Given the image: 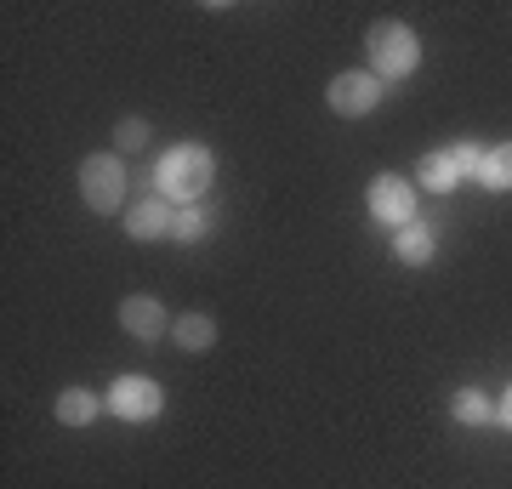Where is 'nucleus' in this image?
Masks as SVG:
<instances>
[{
  "label": "nucleus",
  "instance_id": "11",
  "mask_svg": "<svg viewBox=\"0 0 512 489\" xmlns=\"http://www.w3.org/2000/svg\"><path fill=\"white\" fill-rule=\"evenodd\" d=\"M421 188H427V194H456L461 188V171H456V160H450V148L421 154Z\"/></svg>",
  "mask_w": 512,
  "mask_h": 489
},
{
  "label": "nucleus",
  "instance_id": "3",
  "mask_svg": "<svg viewBox=\"0 0 512 489\" xmlns=\"http://www.w3.org/2000/svg\"><path fill=\"white\" fill-rule=\"evenodd\" d=\"M80 200L97 217H114L126 205V160L120 154H86L80 160Z\"/></svg>",
  "mask_w": 512,
  "mask_h": 489
},
{
  "label": "nucleus",
  "instance_id": "2",
  "mask_svg": "<svg viewBox=\"0 0 512 489\" xmlns=\"http://www.w3.org/2000/svg\"><path fill=\"white\" fill-rule=\"evenodd\" d=\"M370 74L376 80H404V74H416V63H421V35L410 29V23H399V18H382L376 29H370Z\"/></svg>",
  "mask_w": 512,
  "mask_h": 489
},
{
  "label": "nucleus",
  "instance_id": "18",
  "mask_svg": "<svg viewBox=\"0 0 512 489\" xmlns=\"http://www.w3.org/2000/svg\"><path fill=\"white\" fill-rule=\"evenodd\" d=\"M495 421H501V427H507V433H512V387H507V393H501V404H495Z\"/></svg>",
  "mask_w": 512,
  "mask_h": 489
},
{
  "label": "nucleus",
  "instance_id": "17",
  "mask_svg": "<svg viewBox=\"0 0 512 489\" xmlns=\"http://www.w3.org/2000/svg\"><path fill=\"white\" fill-rule=\"evenodd\" d=\"M450 160H456L461 182H467V177H478V165H484V148H478V143H456V148H450Z\"/></svg>",
  "mask_w": 512,
  "mask_h": 489
},
{
  "label": "nucleus",
  "instance_id": "8",
  "mask_svg": "<svg viewBox=\"0 0 512 489\" xmlns=\"http://www.w3.org/2000/svg\"><path fill=\"white\" fill-rule=\"evenodd\" d=\"M171 222H177V211H171V200H137V205H126V234L131 239H171Z\"/></svg>",
  "mask_w": 512,
  "mask_h": 489
},
{
  "label": "nucleus",
  "instance_id": "9",
  "mask_svg": "<svg viewBox=\"0 0 512 489\" xmlns=\"http://www.w3.org/2000/svg\"><path fill=\"white\" fill-rule=\"evenodd\" d=\"M103 410H109V399L92 393V387H63V393H57V421H63V427H92Z\"/></svg>",
  "mask_w": 512,
  "mask_h": 489
},
{
  "label": "nucleus",
  "instance_id": "10",
  "mask_svg": "<svg viewBox=\"0 0 512 489\" xmlns=\"http://www.w3.org/2000/svg\"><path fill=\"white\" fill-rule=\"evenodd\" d=\"M171 336H177L183 353H211V347H217V319H211V313H183V319L171 325Z\"/></svg>",
  "mask_w": 512,
  "mask_h": 489
},
{
  "label": "nucleus",
  "instance_id": "14",
  "mask_svg": "<svg viewBox=\"0 0 512 489\" xmlns=\"http://www.w3.org/2000/svg\"><path fill=\"white\" fill-rule=\"evenodd\" d=\"M450 416H456L461 427H490V421H495V399H484L478 387H461L456 399H450Z\"/></svg>",
  "mask_w": 512,
  "mask_h": 489
},
{
  "label": "nucleus",
  "instance_id": "5",
  "mask_svg": "<svg viewBox=\"0 0 512 489\" xmlns=\"http://www.w3.org/2000/svg\"><path fill=\"white\" fill-rule=\"evenodd\" d=\"M365 205H370V217L382 222V228H393V234L416 222V188H410V177H376Z\"/></svg>",
  "mask_w": 512,
  "mask_h": 489
},
{
  "label": "nucleus",
  "instance_id": "6",
  "mask_svg": "<svg viewBox=\"0 0 512 489\" xmlns=\"http://www.w3.org/2000/svg\"><path fill=\"white\" fill-rule=\"evenodd\" d=\"M382 80L370 69H348L330 80V109L342 114V120H365V114H376V103H382Z\"/></svg>",
  "mask_w": 512,
  "mask_h": 489
},
{
  "label": "nucleus",
  "instance_id": "12",
  "mask_svg": "<svg viewBox=\"0 0 512 489\" xmlns=\"http://www.w3.org/2000/svg\"><path fill=\"white\" fill-rule=\"evenodd\" d=\"M393 256H399L404 268H427V262H433V228H421V222L399 228V234H393Z\"/></svg>",
  "mask_w": 512,
  "mask_h": 489
},
{
  "label": "nucleus",
  "instance_id": "1",
  "mask_svg": "<svg viewBox=\"0 0 512 489\" xmlns=\"http://www.w3.org/2000/svg\"><path fill=\"white\" fill-rule=\"evenodd\" d=\"M211 182H217V154H211L205 143H177V148H165L160 165H154V194H160V200L200 205Z\"/></svg>",
  "mask_w": 512,
  "mask_h": 489
},
{
  "label": "nucleus",
  "instance_id": "15",
  "mask_svg": "<svg viewBox=\"0 0 512 489\" xmlns=\"http://www.w3.org/2000/svg\"><path fill=\"white\" fill-rule=\"evenodd\" d=\"M205 234H211V211H205V205H177L171 239H183V245H200Z\"/></svg>",
  "mask_w": 512,
  "mask_h": 489
},
{
  "label": "nucleus",
  "instance_id": "4",
  "mask_svg": "<svg viewBox=\"0 0 512 489\" xmlns=\"http://www.w3.org/2000/svg\"><path fill=\"white\" fill-rule=\"evenodd\" d=\"M103 399H109V416H120V421H154L165 410L160 381H148V376H114Z\"/></svg>",
  "mask_w": 512,
  "mask_h": 489
},
{
  "label": "nucleus",
  "instance_id": "13",
  "mask_svg": "<svg viewBox=\"0 0 512 489\" xmlns=\"http://www.w3.org/2000/svg\"><path fill=\"white\" fill-rule=\"evenodd\" d=\"M478 182H484L490 194H507V188H512V143H495V148H484V165H478Z\"/></svg>",
  "mask_w": 512,
  "mask_h": 489
},
{
  "label": "nucleus",
  "instance_id": "16",
  "mask_svg": "<svg viewBox=\"0 0 512 489\" xmlns=\"http://www.w3.org/2000/svg\"><path fill=\"white\" fill-rule=\"evenodd\" d=\"M148 120L143 114H126V120H120V126H114V154H137V148H148Z\"/></svg>",
  "mask_w": 512,
  "mask_h": 489
},
{
  "label": "nucleus",
  "instance_id": "7",
  "mask_svg": "<svg viewBox=\"0 0 512 489\" xmlns=\"http://www.w3.org/2000/svg\"><path fill=\"white\" fill-rule=\"evenodd\" d=\"M120 330L126 336H137V342H160L165 330H171V319H165V308H160V296H126L120 302Z\"/></svg>",
  "mask_w": 512,
  "mask_h": 489
}]
</instances>
